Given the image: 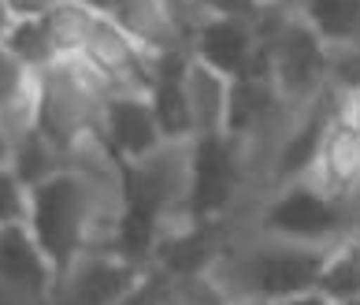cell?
Masks as SVG:
<instances>
[{"label":"cell","instance_id":"cell-1","mask_svg":"<svg viewBox=\"0 0 360 305\" xmlns=\"http://www.w3.org/2000/svg\"><path fill=\"white\" fill-rule=\"evenodd\" d=\"M115 212L119 208L101 212V187L86 168H63L30 190V220H26V228H30L41 254L52 264V272H56V287L68 280V272L78 264L82 254L104 249L97 223L104 220L115 228Z\"/></svg>","mask_w":360,"mask_h":305},{"label":"cell","instance_id":"cell-2","mask_svg":"<svg viewBox=\"0 0 360 305\" xmlns=\"http://www.w3.org/2000/svg\"><path fill=\"white\" fill-rule=\"evenodd\" d=\"M330 249L297 246L283 238H268L249 249H226L208 275L231 301H283L319 290V275L327 268Z\"/></svg>","mask_w":360,"mask_h":305},{"label":"cell","instance_id":"cell-3","mask_svg":"<svg viewBox=\"0 0 360 305\" xmlns=\"http://www.w3.org/2000/svg\"><path fill=\"white\" fill-rule=\"evenodd\" d=\"M112 89L86 60H56L37 75L34 130L71 161L101 142V116Z\"/></svg>","mask_w":360,"mask_h":305},{"label":"cell","instance_id":"cell-4","mask_svg":"<svg viewBox=\"0 0 360 305\" xmlns=\"http://www.w3.org/2000/svg\"><path fill=\"white\" fill-rule=\"evenodd\" d=\"M257 26L268 75L286 108L301 112L323 97L330 89V45L297 15V8H271Z\"/></svg>","mask_w":360,"mask_h":305},{"label":"cell","instance_id":"cell-5","mask_svg":"<svg viewBox=\"0 0 360 305\" xmlns=\"http://www.w3.org/2000/svg\"><path fill=\"white\" fill-rule=\"evenodd\" d=\"M264 235L283 238L297 246H338L349 238V208L327 190H319L312 179L286 182L264 208Z\"/></svg>","mask_w":360,"mask_h":305},{"label":"cell","instance_id":"cell-6","mask_svg":"<svg viewBox=\"0 0 360 305\" xmlns=\"http://www.w3.org/2000/svg\"><path fill=\"white\" fill-rule=\"evenodd\" d=\"M245 182V149L234 138H193L190 145V194L182 220H223Z\"/></svg>","mask_w":360,"mask_h":305},{"label":"cell","instance_id":"cell-7","mask_svg":"<svg viewBox=\"0 0 360 305\" xmlns=\"http://www.w3.org/2000/svg\"><path fill=\"white\" fill-rule=\"evenodd\" d=\"M190 56L205 68L219 71L223 78H245V75H268L260 45V26L249 19L231 15H201L190 30Z\"/></svg>","mask_w":360,"mask_h":305},{"label":"cell","instance_id":"cell-8","mask_svg":"<svg viewBox=\"0 0 360 305\" xmlns=\"http://www.w3.org/2000/svg\"><path fill=\"white\" fill-rule=\"evenodd\" d=\"M82 60L104 78V86L112 94H149V86H153L156 56L145 52L123 26L104 15L93 26V37L82 52Z\"/></svg>","mask_w":360,"mask_h":305},{"label":"cell","instance_id":"cell-9","mask_svg":"<svg viewBox=\"0 0 360 305\" xmlns=\"http://www.w3.org/2000/svg\"><path fill=\"white\" fill-rule=\"evenodd\" d=\"M101 142L108 156L119 164H134L153 156L160 145H167L160 135L156 112L149 104V94H112L104 101V116H101Z\"/></svg>","mask_w":360,"mask_h":305},{"label":"cell","instance_id":"cell-10","mask_svg":"<svg viewBox=\"0 0 360 305\" xmlns=\"http://www.w3.org/2000/svg\"><path fill=\"white\" fill-rule=\"evenodd\" d=\"M145 272L149 268H134L123 257L93 249L78 257L68 280L56 287V305H119L141 283Z\"/></svg>","mask_w":360,"mask_h":305},{"label":"cell","instance_id":"cell-11","mask_svg":"<svg viewBox=\"0 0 360 305\" xmlns=\"http://www.w3.org/2000/svg\"><path fill=\"white\" fill-rule=\"evenodd\" d=\"M223 254L226 246H223L219 220H182L179 228L164 231L153 268L164 272L171 283H179V280H193V275H208Z\"/></svg>","mask_w":360,"mask_h":305},{"label":"cell","instance_id":"cell-12","mask_svg":"<svg viewBox=\"0 0 360 305\" xmlns=\"http://www.w3.org/2000/svg\"><path fill=\"white\" fill-rule=\"evenodd\" d=\"M286 116H290V108L278 97L271 75H245V78H234L231 82L226 138H234L242 149L249 142H260L264 135H271V127H278Z\"/></svg>","mask_w":360,"mask_h":305},{"label":"cell","instance_id":"cell-13","mask_svg":"<svg viewBox=\"0 0 360 305\" xmlns=\"http://www.w3.org/2000/svg\"><path fill=\"white\" fill-rule=\"evenodd\" d=\"M190 60H193L190 49H171V52H160L153 63L149 104L156 112L164 142H193V116H190V97H186Z\"/></svg>","mask_w":360,"mask_h":305},{"label":"cell","instance_id":"cell-14","mask_svg":"<svg viewBox=\"0 0 360 305\" xmlns=\"http://www.w3.org/2000/svg\"><path fill=\"white\" fill-rule=\"evenodd\" d=\"M309 179L330 197H338V201H353L360 194V130L342 116V108H335V119H330L323 135V145H319V156Z\"/></svg>","mask_w":360,"mask_h":305},{"label":"cell","instance_id":"cell-15","mask_svg":"<svg viewBox=\"0 0 360 305\" xmlns=\"http://www.w3.org/2000/svg\"><path fill=\"white\" fill-rule=\"evenodd\" d=\"M0 283L37 301L56 294V272L26 223L0 228Z\"/></svg>","mask_w":360,"mask_h":305},{"label":"cell","instance_id":"cell-16","mask_svg":"<svg viewBox=\"0 0 360 305\" xmlns=\"http://www.w3.org/2000/svg\"><path fill=\"white\" fill-rule=\"evenodd\" d=\"M186 97L193 116V138H219L226 135V104H231V78L205 63L190 60L186 71Z\"/></svg>","mask_w":360,"mask_h":305},{"label":"cell","instance_id":"cell-17","mask_svg":"<svg viewBox=\"0 0 360 305\" xmlns=\"http://www.w3.org/2000/svg\"><path fill=\"white\" fill-rule=\"evenodd\" d=\"M34 101H37V75L26 71L11 52L0 45V127L15 142L34 130Z\"/></svg>","mask_w":360,"mask_h":305},{"label":"cell","instance_id":"cell-18","mask_svg":"<svg viewBox=\"0 0 360 305\" xmlns=\"http://www.w3.org/2000/svg\"><path fill=\"white\" fill-rule=\"evenodd\" d=\"M97 19L101 15L89 11L82 0H68V4H60L52 15H45V30L52 37V45H56V56L60 60H82Z\"/></svg>","mask_w":360,"mask_h":305},{"label":"cell","instance_id":"cell-19","mask_svg":"<svg viewBox=\"0 0 360 305\" xmlns=\"http://www.w3.org/2000/svg\"><path fill=\"white\" fill-rule=\"evenodd\" d=\"M319 294H327L335 305H349L360 298V235L330 246L327 268L319 275Z\"/></svg>","mask_w":360,"mask_h":305},{"label":"cell","instance_id":"cell-20","mask_svg":"<svg viewBox=\"0 0 360 305\" xmlns=\"http://www.w3.org/2000/svg\"><path fill=\"white\" fill-rule=\"evenodd\" d=\"M8 168L34 190L37 182H45V179L56 175V171L75 168V164H68V156L52 149V145L37 135V130H26V135L15 138V145H11V164Z\"/></svg>","mask_w":360,"mask_h":305},{"label":"cell","instance_id":"cell-21","mask_svg":"<svg viewBox=\"0 0 360 305\" xmlns=\"http://www.w3.org/2000/svg\"><path fill=\"white\" fill-rule=\"evenodd\" d=\"M0 45L34 75H41L45 68H52V63L60 60L56 45H52V37L45 30V19H15V26L8 30V37Z\"/></svg>","mask_w":360,"mask_h":305},{"label":"cell","instance_id":"cell-22","mask_svg":"<svg viewBox=\"0 0 360 305\" xmlns=\"http://www.w3.org/2000/svg\"><path fill=\"white\" fill-rule=\"evenodd\" d=\"M26 220H30V187L4 164L0 168V228H15Z\"/></svg>","mask_w":360,"mask_h":305},{"label":"cell","instance_id":"cell-23","mask_svg":"<svg viewBox=\"0 0 360 305\" xmlns=\"http://www.w3.org/2000/svg\"><path fill=\"white\" fill-rule=\"evenodd\" d=\"M201 15H231V19H249L260 23L271 8H283L278 0H193Z\"/></svg>","mask_w":360,"mask_h":305},{"label":"cell","instance_id":"cell-24","mask_svg":"<svg viewBox=\"0 0 360 305\" xmlns=\"http://www.w3.org/2000/svg\"><path fill=\"white\" fill-rule=\"evenodd\" d=\"M330 89H338V94H360V45L330 49Z\"/></svg>","mask_w":360,"mask_h":305},{"label":"cell","instance_id":"cell-25","mask_svg":"<svg viewBox=\"0 0 360 305\" xmlns=\"http://www.w3.org/2000/svg\"><path fill=\"white\" fill-rule=\"evenodd\" d=\"M167 298H171V280L164 272H156V268H149L141 275V283L130 290V294L119 301V305H167Z\"/></svg>","mask_w":360,"mask_h":305},{"label":"cell","instance_id":"cell-26","mask_svg":"<svg viewBox=\"0 0 360 305\" xmlns=\"http://www.w3.org/2000/svg\"><path fill=\"white\" fill-rule=\"evenodd\" d=\"M8 4L15 11V19H45L68 0H8Z\"/></svg>","mask_w":360,"mask_h":305},{"label":"cell","instance_id":"cell-27","mask_svg":"<svg viewBox=\"0 0 360 305\" xmlns=\"http://www.w3.org/2000/svg\"><path fill=\"white\" fill-rule=\"evenodd\" d=\"M338 108H342V116L360 130V94H338Z\"/></svg>","mask_w":360,"mask_h":305},{"label":"cell","instance_id":"cell-28","mask_svg":"<svg viewBox=\"0 0 360 305\" xmlns=\"http://www.w3.org/2000/svg\"><path fill=\"white\" fill-rule=\"evenodd\" d=\"M275 305H335L327 294H319V290H309V294H297V298H283Z\"/></svg>","mask_w":360,"mask_h":305},{"label":"cell","instance_id":"cell-29","mask_svg":"<svg viewBox=\"0 0 360 305\" xmlns=\"http://www.w3.org/2000/svg\"><path fill=\"white\" fill-rule=\"evenodd\" d=\"M82 4H86L89 11H97V15H104V19H112L123 0H82Z\"/></svg>","mask_w":360,"mask_h":305},{"label":"cell","instance_id":"cell-30","mask_svg":"<svg viewBox=\"0 0 360 305\" xmlns=\"http://www.w3.org/2000/svg\"><path fill=\"white\" fill-rule=\"evenodd\" d=\"M15 26V11H11V4L8 0H0V42L8 37V30Z\"/></svg>","mask_w":360,"mask_h":305},{"label":"cell","instance_id":"cell-31","mask_svg":"<svg viewBox=\"0 0 360 305\" xmlns=\"http://www.w3.org/2000/svg\"><path fill=\"white\" fill-rule=\"evenodd\" d=\"M11 145H15V142H11V138H8V130L0 127V168L11 164Z\"/></svg>","mask_w":360,"mask_h":305},{"label":"cell","instance_id":"cell-32","mask_svg":"<svg viewBox=\"0 0 360 305\" xmlns=\"http://www.w3.org/2000/svg\"><path fill=\"white\" fill-rule=\"evenodd\" d=\"M231 305H268V301H231Z\"/></svg>","mask_w":360,"mask_h":305},{"label":"cell","instance_id":"cell-33","mask_svg":"<svg viewBox=\"0 0 360 305\" xmlns=\"http://www.w3.org/2000/svg\"><path fill=\"white\" fill-rule=\"evenodd\" d=\"M349 305H360V298H356V301H349Z\"/></svg>","mask_w":360,"mask_h":305},{"label":"cell","instance_id":"cell-34","mask_svg":"<svg viewBox=\"0 0 360 305\" xmlns=\"http://www.w3.org/2000/svg\"><path fill=\"white\" fill-rule=\"evenodd\" d=\"M167 305H175V301H171V298H167Z\"/></svg>","mask_w":360,"mask_h":305}]
</instances>
